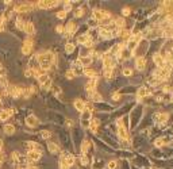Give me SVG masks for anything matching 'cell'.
<instances>
[{
	"mask_svg": "<svg viewBox=\"0 0 173 169\" xmlns=\"http://www.w3.org/2000/svg\"><path fill=\"white\" fill-rule=\"evenodd\" d=\"M84 76L86 79H99L102 76V71H97V69H93V68H85L84 69Z\"/></svg>",
	"mask_w": 173,
	"mask_h": 169,
	"instance_id": "25",
	"label": "cell"
},
{
	"mask_svg": "<svg viewBox=\"0 0 173 169\" xmlns=\"http://www.w3.org/2000/svg\"><path fill=\"white\" fill-rule=\"evenodd\" d=\"M149 158L157 160V161H164V160H166V155H165V153H164V149L153 147V149L149 152Z\"/></svg>",
	"mask_w": 173,
	"mask_h": 169,
	"instance_id": "14",
	"label": "cell"
},
{
	"mask_svg": "<svg viewBox=\"0 0 173 169\" xmlns=\"http://www.w3.org/2000/svg\"><path fill=\"white\" fill-rule=\"evenodd\" d=\"M86 8H88V7H85V6H77V7H76V8L73 10V18H74V20L76 19H81V18L85 17Z\"/></svg>",
	"mask_w": 173,
	"mask_h": 169,
	"instance_id": "26",
	"label": "cell"
},
{
	"mask_svg": "<svg viewBox=\"0 0 173 169\" xmlns=\"http://www.w3.org/2000/svg\"><path fill=\"white\" fill-rule=\"evenodd\" d=\"M32 49H34V38L32 37H26L23 39V44H22L20 53L23 56H29L32 53Z\"/></svg>",
	"mask_w": 173,
	"mask_h": 169,
	"instance_id": "9",
	"label": "cell"
},
{
	"mask_svg": "<svg viewBox=\"0 0 173 169\" xmlns=\"http://www.w3.org/2000/svg\"><path fill=\"white\" fill-rule=\"evenodd\" d=\"M58 4H61V2H57V0H50V2L39 0V2H37V8H39V10H50V8H56Z\"/></svg>",
	"mask_w": 173,
	"mask_h": 169,
	"instance_id": "15",
	"label": "cell"
},
{
	"mask_svg": "<svg viewBox=\"0 0 173 169\" xmlns=\"http://www.w3.org/2000/svg\"><path fill=\"white\" fill-rule=\"evenodd\" d=\"M97 85H99V79H88L84 84V89H85V93L88 95V98L92 95L93 92H96ZM88 100V99H86Z\"/></svg>",
	"mask_w": 173,
	"mask_h": 169,
	"instance_id": "11",
	"label": "cell"
},
{
	"mask_svg": "<svg viewBox=\"0 0 173 169\" xmlns=\"http://www.w3.org/2000/svg\"><path fill=\"white\" fill-rule=\"evenodd\" d=\"M51 85H53V79H49L45 83V84H42V85H39V89H41V92H49V91L51 89Z\"/></svg>",
	"mask_w": 173,
	"mask_h": 169,
	"instance_id": "41",
	"label": "cell"
},
{
	"mask_svg": "<svg viewBox=\"0 0 173 169\" xmlns=\"http://www.w3.org/2000/svg\"><path fill=\"white\" fill-rule=\"evenodd\" d=\"M73 107L76 108V111L84 112V108H85V100H83L81 98L74 99V100H73Z\"/></svg>",
	"mask_w": 173,
	"mask_h": 169,
	"instance_id": "29",
	"label": "cell"
},
{
	"mask_svg": "<svg viewBox=\"0 0 173 169\" xmlns=\"http://www.w3.org/2000/svg\"><path fill=\"white\" fill-rule=\"evenodd\" d=\"M95 49H88V47H81L78 49V58H83V57H91L93 56Z\"/></svg>",
	"mask_w": 173,
	"mask_h": 169,
	"instance_id": "31",
	"label": "cell"
},
{
	"mask_svg": "<svg viewBox=\"0 0 173 169\" xmlns=\"http://www.w3.org/2000/svg\"><path fill=\"white\" fill-rule=\"evenodd\" d=\"M29 68L30 69H38V68H41L39 66V62H38V58H37V54H34L32 57H30L29 58Z\"/></svg>",
	"mask_w": 173,
	"mask_h": 169,
	"instance_id": "35",
	"label": "cell"
},
{
	"mask_svg": "<svg viewBox=\"0 0 173 169\" xmlns=\"http://www.w3.org/2000/svg\"><path fill=\"white\" fill-rule=\"evenodd\" d=\"M24 77H27V79L32 77V69H30L29 66H27V68L24 69Z\"/></svg>",
	"mask_w": 173,
	"mask_h": 169,
	"instance_id": "54",
	"label": "cell"
},
{
	"mask_svg": "<svg viewBox=\"0 0 173 169\" xmlns=\"http://www.w3.org/2000/svg\"><path fill=\"white\" fill-rule=\"evenodd\" d=\"M141 39H142L141 35H131L129 41L126 42V47L130 50V52H134V50L137 49V46H138V44H139Z\"/></svg>",
	"mask_w": 173,
	"mask_h": 169,
	"instance_id": "21",
	"label": "cell"
},
{
	"mask_svg": "<svg viewBox=\"0 0 173 169\" xmlns=\"http://www.w3.org/2000/svg\"><path fill=\"white\" fill-rule=\"evenodd\" d=\"M135 64V71L138 72V73H143L146 69V66H147V58L146 57H138V58H134Z\"/></svg>",
	"mask_w": 173,
	"mask_h": 169,
	"instance_id": "16",
	"label": "cell"
},
{
	"mask_svg": "<svg viewBox=\"0 0 173 169\" xmlns=\"http://www.w3.org/2000/svg\"><path fill=\"white\" fill-rule=\"evenodd\" d=\"M24 25H26V20H24L23 18L19 15V17L15 19V27H16V30L24 31Z\"/></svg>",
	"mask_w": 173,
	"mask_h": 169,
	"instance_id": "38",
	"label": "cell"
},
{
	"mask_svg": "<svg viewBox=\"0 0 173 169\" xmlns=\"http://www.w3.org/2000/svg\"><path fill=\"white\" fill-rule=\"evenodd\" d=\"M56 17L58 18V19L64 20V19H66V18H68V14L64 11V10H61V11H58V12H57V14H56Z\"/></svg>",
	"mask_w": 173,
	"mask_h": 169,
	"instance_id": "52",
	"label": "cell"
},
{
	"mask_svg": "<svg viewBox=\"0 0 173 169\" xmlns=\"http://www.w3.org/2000/svg\"><path fill=\"white\" fill-rule=\"evenodd\" d=\"M84 111H88V112H92V114H93L95 112V104L92 103L91 100H85V108H84Z\"/></svg>",
	"mask_w": 173,
	"mask_h": 169,
	"instance_id": "47",
	"label": "cell"
},
{
	"mask_svg": "<svg viewBox=\"0 0 173 169\" xmlns=\"http://www.w3.org/2000/svg\"><path fill=\"white\" fill-rule=\"evenodd\" d=\"M2 104H3V98L0 96V107H2Z\"/></svg>",
	"mask_w": 173,
	"mask_h": 169,
	"instance_id": "57",
	"label": "cell"
},
{
	"mask_svg": "<svg viewBox=\"0 0 173 169\" xmlns=\"http://www.w3.org/2000/svg\"><path fill=\"white\" fill-rule=\"evenodd\" d=\"M26 169H39V166H37V165H35V164H27V165H26Z\"/></svg>",
	"mask_w": 173,
	"mask_h": 169,
	"instance_id": "55",
	"label": "cell"
},
{
	"mask_svg": "<svg viewBox=\"0 0 173 169\" xmlns=\"http://www.w3.org/2000/svg\"><path fill=\"white\" fill-rule=\"evenodd\" d=\"M85 25L88 26V29H99V22H97L96 19H95L93 17H88L85 20Z\"/></svg>",
	"mask_w": 173,
	"mask_h": 169,
	"instance_id": "33",
	"label": "cell"
},
{
	"mask_svg": "<svg viewBox=\"0 0 173 169\" xmlns=\"http://www.w3.org/2000/svg\"><path fill=\"white\" fill-rule=\"evenodd\" d=\"M102 126H103V123H102V120H100L99 118H92L91 125H89L88 130L91 131L93 135H96V134L99 133V130H100V127H102Z\"/></svg>",
	"mask_w": 173,
	"mask_h": 169,
	"instance_id": "22",
	"label": "cell"
},
{
	"mask_svg": "<svg viewBox=\"0 0 173 169\" xmlns=\"http://www.w3.org/2000/svg\"><path fill=\"white\" fill-rule=\"evenodd\" d=\"M95 152H96V147H95L92 139L88 138V137H85V138L81 141V143H80V153H81V154L93 155Z\"/></svg>",
	"mask_w": 173,
	"mask_h": 169,
	"instance_id": "4",
	"label": "cell"
},
{
	"mask_svg": "<svg viewBox=\"0 0 173 169\" xmlns=\"http://www.w3.org/2000/svg\"><path fill=\"white\" fill-rule=\"evenodd\" d=\"M80 64L84 66V68H91V65L93 64V60L91 57H83V58H78Z\"/></svg>",
	"mask_w": 173,
	"mask_h": 169,
	"instance_id": "42",
	"label": "cell"
},
{
	"mask_svg": "<svg viewBox=\"0 0 173 169\" xmlns=\"http://www.w3.org/2000/svg\"><path fill=\"white\" fill-rule=\"evenodd\" d=\"M46 107L47 108H50L51 111H56V112H64L65 110H66V106H65L64 103H61V101L58 100L57 98H54V96H50V98L46 100Z\"/></svg>",
	"mask_w": 173,
	"mask_h": 169,
	"instance_id": "3",
	"label": "cell"
},
{
	"mask_svg": "<svg viewBox=\"0 0 173 169\" xmlns=\"http://www.w3.org/2000/svg\"><path fill=\"white\" fill-rule=\"evenodd\" d=\"M56 31H57L58 34H62V35H64L65 26H64V25H57V26H56Z\"/></svg>",
	"mask_w": 173,
	"mask_h": 169,
	"instance_id": "53",
	"label": "cell"
},
{
	"mask_svg": "<svg viewBox=\"0 0 173 169\" xmlns=\"http://www.w3.org/2000/svg\"><path fill=\"white\" fill-rule=\"evenodd\" d=\"M107 166V161L102 157V153H99L96 150L95 154L92 155L91 160V169H105Z\"/></svg>",
	"mask_w": 173,
	"mask_h": 169,
	"instance_id": "6",
	"label": "cell"
},
{
	"mask_svg": "<svg viewBox=\"0 0 173 169\" xmlns=\"http://www.w3.org/2000/svg\"><path fill=\"white\" fill-rule=\"evenodd\" d=\"M114 22H115L116 27L119 29V30H123V29H126V18L123 17H118L114 19Z\"/></svg>",
	"mask_w": 173,
	"mask_h": 169,
	"instance_id": "39",
	"label": "cell"
},
{
	"mask_svg": "<svg viewBox=\"0 0 173 169\" xmlns=\"http://www.w3.org/2000/svg\"><path fill=\"white\" fill-rule=\"evenodd\" d=\"M3 131H4L5 135H14L15 131H16L15 125H12V123H7V125H4V127H3Z\"/></svg>",
	"mask_w": 173,
	"mask_h": 169,
	"instance_id": "34",
	"label": "cell"
},
{
	"mask_svg": "<svg viewBox=\"0 0 173 169\" xmlns=\"http://www.w3.org/2000/svg\"><path fill=\"white\" fill-rule=\"evenodd\" d=\"M61 4H62V7H64L62 10H64V11L66 12V14H68V12H70V11H73V10H74V6H73V2H62Z\"/></svg>",
	"mask_w": 173,
	"mask_h": 169,
	"instance_id": "44",
	"label": "cell"
},
{
	"mask_svg": "<svg viewBox=\"0 0 173 169\" xmlns=\"http://www.w3.org/2000/svg\"><path fill=\"white\" fill-rule=\"evenodd\" d=\"M88 100H91L92 103L95 104V103H102V101H104V99H103V95H102V93L96 91V92H93L91 96H89Z\"/></svg>",
	"mask_w": 173,
	"mask_h": 169,
	"instance_id": "32",
	"label": "cell"
},
{
	"mask_svg": "<svg viewBox=\"0 0 173 169\" xmlns=\"http://www.w3.org/2000/svg\"><path fill=\"white\" fill-rule=\"evenodd\" d=\"M122 76L124 77H132L134 76V69L131 66H122V71H120Z\"/></svg>",
	"mask_w": 173,
	"mask_h": 169,
	"instance_id": "40",
	"label": "cell"
},
{
	"mask_svg": "<svg viewBox=\"0 0 173 169\" xmlns=\"http://www.w3.org/2000/svg\"><path fill=\"white\" fill-rule=\"evenodd\" d=\"M23 145L27 149V152H31V150H41V152H43L42 146H41L39 142H37V141H26Z\"/></svg>",
	"mask_w": 173,
	"mask_h": 169,
	"instance_id": "27",
	"label": "cell"
},
{
	"mask_svg": "<svg viewBox=\"0 0 173 169\" xmlns=\"http://www.w3.org/2000/svg\"><path fill=\"white\" fill-rule=\"evenodd\" d=\"M50 92H51V96H54V98L58 99L59 96L62 95V88L59 87V85H57V84H53V85H51Z\"/></svg>",
	"mask_w": 173,
	"mask_h": 169,
	"instance_id": "36",
	"label": "cell"
},
{
	"mask_svg": "<svg viewBox=\"0 0 173 169\" xmlns=\"http://www.w3.org/2000/svg\"><path fill=\"white\" fill-rule=\"evenodd\" d=\"M70 69L73 71V73H74V76L76 77H78V76H84V66L80 64V61H78V58L77 60H74V61H72L70 62Z\"/></svg>",
	"mask_w": 173,
	"mask_h": 169,
	"instance_id": "19",
	"label": "cell"
},
{
	"mask_svg": "<svg viewBox=\"0 0 173 169\" xmlns=\"http://www.w3.org/2000/svg\"><path fill=\"white\" fill-rule=\"evenodd\" d=\"M38 135H39V138L43 139V141H50L51 137H53V133H51L50 130H41L39 133H38Z\"/></svg>",
	"mask_w": 173,
	"mask_h": 169,
	"instance_id": "37",
	"label": "cell"
},
{
	"mask_svg": "<svg viewBox=\"0 0 173 169\" xmlns=\"http://www.w3.org/2000/svg\"><path fill=\"white\" fill-rule=\"evenodd\" d=\"M42 155H43V152H41V150H31V152H27L26 157L30 164H35L42 158Z\"/></svg>",
	"mask_w": 173,
	"mask_h": 169,
	"instance_id": "17",
	"label": "cell"
},
{
	"mask_svg": "<svg viewBox=\"0 0 173 169\" xmlns=\"http://www.w3.org/2000/svg\"><path fill=\"white\" fill-rule=\"evenodd\" d=\"M119 165V160H110L107 161V166L105 168L107 169H116Z\"/></svg>",
	"mask_w": 173,
	"mask_h": 169,
	"instance_id": "48",
	"label": "cell"
},
{
	"mask_svg": "<svg viewBox=\"0 0 173 169\" xmlns=\"http://www.w3.org/2000/svg\"><path fill=\"white\" fill-rule=\"evenodd\" d=\"M151 60H153V64L156 65V68H165V66H166V62H165V58L162 57V56L159 54L158 52L154 53V54L151 56Z\"/></svg>",
	"mask_w": 173,
	"mask_h": 169,
	"instance_id": "24",
	"label": "cell"
},
{
	"mask_svg": "<svg viewBox=\"0 0 173 169\" xmlns=\"http://www.w3.org/2000/svg\"><path fill=\"white\" fill-rule=\"evenodd\" d=\"M47 119H49V122L53 123L54 126H59V127H64V125H65V119H66V118H65L62 114H59V112L51 111L50 114L47 115Z\"/></svg>",
	"mask_w": 173,
	"mask_h": 169,
	"instance_id": "8",
	"label": "cell"
},
{
	"mask_svg": "<svg viewBox=\"0 0 173 169\" xmlns=\"http://www.w3.org/2000/svg\"><path fill=\"white\" fill-rule=\"evenodd\" d=\"M92 17H93L99 23L104 22V20L112 19V14H111L110 11H107V10H104V8H100V7L92 10Z\"/></svg>",
	"mask_w": 173,
	"mask_h": 169,
	"instance_id": "5",
	"label": "cell"
},
{
	"mask_svg": "<svg viewBox=\"0 0 173 169\" xmlns=\"http://www.w3.org/2000/svg\"><path fill=\"white\" fill-rule=\"evenodd\" d=\"M92 118H93V114H92V112H88V111L81 112L80 119H78V126H80L83 130H88Z\"/></svg>",
	"mask_w": 173,
	"mask_h": 169,
	"instance_id": "10",
	"label": "cell"
},
{
	"mask_svg": "<svg viewBox=\"0 0 173 169\" xmlns=\"http://www.w3.org/2000/svg\"><path fill=\"white\" fill-rule=\"evenodd\" d=\"M100 61H102V68H116V66L119 65V64L116 62L115 57H112V56L108 54V53H104Z\"/></svg>",
	"mask_w": 173,
	"mask_h": 169,
	"instance_id": "12",
	"label": "cell"
},
{
	"mask_svg": "<svg viewBox=\"0 0 173 169\" xmlns=\"http://www.w3.org/2000/svg\"><path fill=\"white\" fill-rule=\"evenodd\" d=\"M118 108L116 106L110 103H105V101H102V103H95V112L97 114H111L115 110Z\"/></svg>",
	"mask_w": 173,
	"mask_h": 169,
	"instance_id": "7",
	"label": "cell"
},
{
	"mask_svg": "<svg viewBox=\"0 0 173 169\" xmlns=\"http://www.w3.org/2000/svg\"><path fill=\"white\" fill-rule=\"evenodd\" d=\"M170 131L173 133V125H170Z\"/></svg>",
	"mask_w": 173,
	"mask_h": 169,
	"instance_id": "60",
	"label": "cell"
},
{
	"mask_svg": "<svg viewBox=\"0 0 173 169\" xmlns=\"http://www.w3.org/2000/svg\"><path fill=\"white\" fill-rule=\"evenodd\" d=\"M58 169H70V166L68 165L65 160H62V158H58Z\"/></svg>",
	"mask_w": 173,
	"mask_h": 169,
	"instance_id": "51",
	"label": "cell"
},
{
	"mask_svg": "<svg viewBox=\"0 0 173 169\" xmlns=\"http://www.w3.org/2000/svg\"><path fill=\"white\" fill-rule=\"evenodd\" d=\"M24 33L27 34V37H32L35 34V25L32 23V20H26V25H24Z\"/></svg>",
	"mask_w": 173,
	"mask_h": 169,
	"instance_id": "28",
	"label": "cell"
},
{
	"mask_svg": "<svg viewBox=\"0 0 173 169\" xmlns=\"http://www.w3.org/2000/svg\"><path fill=\"white\" fill-rule=\"evenodd\" d=\"M147 107L142 103H137V106L131 110V112L129 114V120H130V133H135L137 128L139 127L141 122L145 118V112Z\"/></svg>",
	"mask_w": 173,
	"mask_h": 169,
	"instance_id": "1",
	"label": "cell"
},
{
	"mask_svg": "<svg viewBox=\"0 0 173 169\" xmlns=\"http://www.w3.org/2000/svg\"><path fill=\"white\" fill-rule=\"evenodd\" d=\"M50 79V76H49V73H45V74H42V76H39V77H37V81H38V85H42V84H45L47 80Z\"/></svg>",
	"mask_w": 173,
	"mask_h": 169,
	"instance_id": "49",
	"label": "cell"
},
{
	"mask_svg": "<svg viewBox=\"0 0 173 169\" xmlns=\"http://www.w3.org/2000/svg\"><path fill=\"white\" fill-rule=\"evenodd\" d=\"M22 91H23V87H20V85H18V84H10V87H8V93H10V96L12 99L20 98Z\"/></svg>",
	"mask_w": 173,
	"mask_h": 169,
	"instance_id": "18",
	"label": "cell"
},
{
	"mask_svg": "<svg viewBox=\"0 0 173 169\" xmlns=\"http://www.w3.org/2000/svg\"><path fill=\"white\" fill-rule=\"evenodd\" d=\"M74 52H76V45L73 44L72 41L65 42V46H64V53H65V56H70V54H73Z\"/></svg>",
	"mask_w": 173,
	"mask_h": 169,
	"instance_id": "30",
	"label": "cell"
},
{
	"mask_svg": "<svg viewBox=\"0 0 173 169\" xmlns=\"http://www.w3.org/2000/svg\"><path fill=\"white\" fill-rule=\"evenodd\" d=\"M3 69H4V68H3V65H2V62H0V71H3Z\"/></svg>",
	"mask_w": 173,
	"mask_h": 169,
	"instance_id": "59",
	"label": "cell"
},
{
	"mask_svg": "<svg viewBox=\"0 0 173 169\" xmlns=\"http://www.w3.org/2000/svg\"><path fill=\"white\" fill-rule=\"evenodd\" d=\"M4 30H5V26L0 23V33H3V31H4Z\"/></svg>",
	"mask_w": 173,
	"mask_h": 169,
	"instance_id": "56",
	"label": "cell"
},
{
	"mask_svg": "<svg viewBox=\"0 0 173 169\" xmlns=\"http://www.w3.org/2000/svg\"><path fill=\"white\" fill-rule=\"evenodd\" d=\"M137 89H138V87H135V85H132V84H129V85H124V87L116 89V92H118L120 96H129V95L130 96H135Z\"/></svg>",
	"mask_w": 173,
	"mask_h": 169,
	"instance_id": "13",
	"label": "cell"
},
{
	"mask_svg": "<svg viewBox=\"0 0 173 169\" xmlns=\"http://www.w3.org/2000/svg\"><path fill=\"white\" fill-rule=\"evenodd\" d=\"M24 123H26V126H27V127H30V128H37L38 126H39V119H38L35 115L30 114V115H27V116H26Z\"/></svg>",
	"mask_w": 173,
	"mask_h": 169,
	"instance_id": "23",
	"label": "cell"
},
{
	"mask_svg": "<svg viewBox=\"0 0 173 169\" xmlns=\"http://www.w3.org/2000/svg\"><path fill=\"white\" fill-rule=\"evenodd\" d=\"M11 118L10 112H8V110H0V122H5V120H8Z\"/></svg>",
	"mask_w": 173,
	"mask_h": 169,
	"instance_id": "45",
	"label": "cell"
},
{
	"mask_svg": "<svg viewBox=\"0 0 173 169\" xmlns=\"http://www.w3.org/2000/svg\"><path fill=\"white\" fill-rule=\"evenodd\" d=\"M149 47H150V41L147 39H141L138 44L137 49L132 52V58H138V57H146L149 53Z\"/></svg>",
	"mask_w": 173,
	"mask_h": 169,
	"instance_id": "2",
	"label": "cell"
},
{
	"mask_svg": "<svg viewBox=\"0 0 173 169\" xmlns=\"http://www.w3.org/2000/svg\"><path fill=\"white\" fill-rule=\"evenodd\" d=\"M64 76H65V79H66L68 81H72V80L76 79L74 73H73V71H72L70 68H69V69H65V74H64Z\"/></svg>",
	"mask_w": 173,
	"mask_h": 169,
	"instance_id": "46",
	"label": "cell"
},
{
	"mask_svg": "<svg viewBox=\"0 0 173 169\" xmlns=\"http://www.w3.org/2000/svg\"><path fill=\"white\" fill-rule=\"evenodd\" d=\"M141 169H151V166H145V168H141Z\"/></svg>",
	"mask_w": 173,
	"mask_h": 169,
	"instance_id": "58",
	"label": "cell"
},
{
	"mask_svg": "<svg viewBox=\"0 0 173 169\" xmlns=\"http://www.w3.org/2000/svg\"><path fill=\"white\" fill-rule=\"evenodd\" d=\"M131 14H132V10H131V7L130 6H124L123 8L120 10V17H123V18H129V17H131Z\"/></svg>",
	"mask_w": 173,
	"mask_h": 169,
	"instance_id": "43",
	"label": "cell"
},
{
	"mask_svg": "<svg viewBox=\"0 0 173 169\" xmlns=\"http://www.w3.org/2000/svg\"><path fill=\"white\" fill-rule=\"evenodd\" d=\"M65 128H68V130H70V128L74 127V122H73V119H70V118H66L65 119V125H64Z\"/></svg>",
	"mask_w": 173,
	"mask_h": 169,
	"instance_id": "50",
	"label": "cell"
},
{
	"mask_svg": "<svg viewBox=\"0 0 173 169\" xmlns=\"http://www.w3.org/2000/svg\"><path fill=\"white\" fill-rule=\"evenodd\" d=\"M46 149L50 154L53 155H58L61 153V146H59L58 142H54V141H47V145H46Z\"/></svg>",
	"mask_w": 173,
	"mask_h": 169,
	"instance_id": "20",
	"label": "cell"
}]
</instances>
